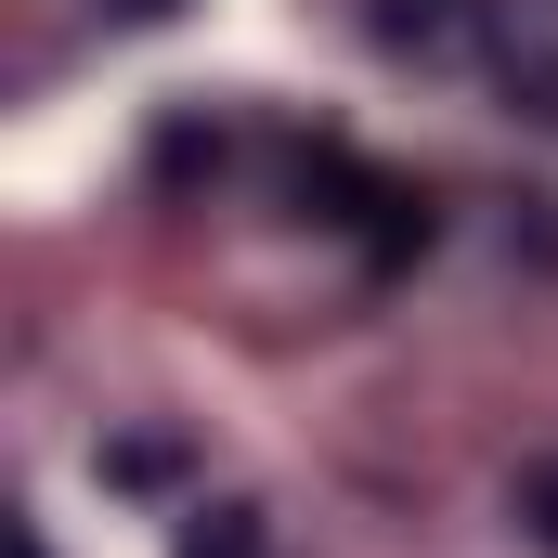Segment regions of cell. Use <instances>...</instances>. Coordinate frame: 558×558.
Returning a JSON list of instances; mask_svg holds the SVG:
<instances>
[{
	"instance_id": "obj_1",
	"label": "cell",
	"mask_w": 558,
	"mask_h": 558,
	"mask_svg": "<svg viewBox=\"0 0 558 558\" xmlns=\"http://www.w3.org/2000/svg\"><path fill=\"white\" fill-rule=\"evenodd\" d=\"M520 520H533V546H558V454L520 468Z\"/></svg>"
},
{
	"instance_id": "obj_2",
	"label": "cell",
	"mask_w": 558,
	"mask_h": 558,
	"mask_svg": "<svg viewBox=\"0 0 558 558\" xmlns=\"http://www.w3.org/2000/svg\"><path fill=\"white\" fill-rule=\"evenodd\" d=\"M118 13H169V0H118Z\"/></svg>"
}]
</instances>
